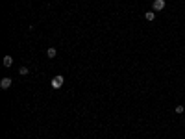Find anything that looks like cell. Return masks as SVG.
I'll use <instances>...</instances> for the list:
<instances>
[{
    "label": "cell",
    "instance_id": "obj_1",
    "mask_svg": "<svg viewBox=\"0 0 185 139\" xmlns=\"http://www.w3.org/2000/svg\"><path fill=\"white\" fill-rule=\"evenodd\" d=\"M63 82H65V78H63L61 74H57V76H54V78H52L50 85H52L54 89H61V87H63Z\"/></svg>",
    "mask_w": 185,
    "mask_h": 139
},
{
    "label": "cell",
    "instance_id": "obj_2",
    "mask_svg": "<svg viewBox=\"0 0 185 139\" xmlns=\"http://www.w3.org/2000/svg\"><path fill=\"white\" fill-rule=\"evenodd\" d=\"M165 6H167V2H165V0H154V4H152L154 11H161V9H165Z\"/></svg>",
    "mask_w": 185,
    "mask_h": 139
},
{
    "label": "cell",
    "instance_id": "obj_3",
    "mask_svg": "<svg viewBox=\"0 0 185 139\" xmlns=\"http://www.w3.org/2000/svg\"><path fill=\"white\" fill-rule=\"evenodd\" d=\"M0 87H2V89H9L11 87V78H2V80H0Z\"/></svg>",
    "mask_w": 185,
    "mask_h": 139
},
{
    "label": "cell",
    "instance_id": "obj_4",
    "mask_svg": "<svg viewBox=\"0 0 185 139\" xmlns=\"http://www.w3.org/2000/svg\"><path fill=\"white\" fill-rule=\"evenodd\" d=\"M46 56H48L50 59H54V58H56V56H57V50L54 48V46H50V48L46 50Z\"/></svg>",
    "mask_w": 185,
    "mask_h": 139
},
{
    "label": "cell",
    "instance_id": "obj_5",
    "mask_svg": "<svg viewBox=\"0 0 185 139\" xmlns=\"http://www.w3.org/2000/svg\"><path fill=\"white\" fill-rule=\"evenodd\" d=\"M4 67H11L13 65V58H11V56H4Z\"/></svg>",
    "mask_w": 185,
    "mask_h": 139
},
{
    "label": "cell",
    "instance_id": "obj_6",
    "mask_svg": "<svg viewBox=\"0 0 185 139\" xmlns=\"http://www.w3.org/2000/svg\"><path fill=\"white\" fill-rule=\"evenodd\" d=\"M144 19H146L148 22H152L156 19V13H154V11H146V13H144Z\"/></svg>",
    "mask_w": 185,
    "mask_h": 139
},
{
    "label": "cell",
    "instance_id": "obj_7",
    "mask_svg": "<svg viewBox=\"0 0 185 139\" xmlns=\"http://www.w3.org/2000/svg\"><path fill=\"white\" fill-rule=\"evenodd\" d=\"M28 73H30V71H28V67H21V69H19V74H22V76H26Z\"/></svg>",
    "mask_w": 185,
    "mask_h": 139
},
{
    "label": "cell",
    "instance_id": "obj_8",
    "mask_svg": "<svg viewBox=\"0 0 185 139\" xmlns=\"http://www.w3.org/2000/svg\"><path fill=\"white\" fill-rule=\"evenodd\" d=\"M176 113H183V106H176Z\"/></svg>",
    "mask_w": 185,
    "mask_h": 139
}]
</instances>
